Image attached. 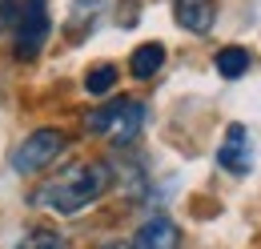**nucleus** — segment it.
I'll use <instances>...</instances> for the list:
<instances>
[{
	"label": "nucleus",
	"mask_w": 261,
	"mask_h": 249,
	"mask_svg": "<svg viewBox=\"0 0 261 249\" xmlns=\"http://www.w3.org/2000/svg\"><path fill=\"white\" fill-rule=\"evenodd\" d=\"M109 185H113V169L105 161H76V165L61 169L57 177H48L36 189L33 201L61 217H72V213H85L89 205H97L109 193Z\"/></svg>",
	"instance_id": "nucleus-1"
},
{
	"label": "nucleus",
	"mask_w": 261,
	"mask_h": 249,
	"mask_svg": "<svg viewBox=\"0 0 261 249\" xmlns=\"http://www.w3.org/2000/svg\"><path fill=\"white\" fill-rule=\"evenodd\" d=\"M85 129H89L93 137H105L109 145L125 149V145H133V141L141 137V129H145V105H141V101H129V96L109 101V105H100V109H93V113L85 117Z\"/></svg>",
	"instance_id": "nucleus-2"
},
{
	"label": "nucleus",
	"mask_w": 261,
	"mask_h": 249,
	"mask_svg": "<svg viewBox=\"0 0 261 249\" xmlns=\"http://www.w3.org/2000/svg\"><path fill=\"white\" fill-rule=\"evenodd\" d=\"M65 149H68V137L61 133V129H36V133H29V137L16 145L12 169H16L20 177H33V173H40V169H48Z\"/></svg>",
	"instance_id": "nucleus-3"
},
{
	"label": "nucleus",
	"mask_w": 261,
	"mask_h": 249,
	"mask_svg": "<svg viewBox=\"0 0 261 249\" xmlns=\"http://www.w3.org/2000/svg\"><path fill=\"white\" fill-rule=\"evenodd\" d=\"M48 40V0H24L16 8V57L36 61Z\"/></svg>",
	"instance_id": "nucleus-4"
},
{
	"label": "nucleus",
	"mask_w": 261,
	"mask_h": 249,
	"mask_svg": "<svg viewBox=\"0 0 261 249\" xmlns=\"http://www.w3.org/2000/svg\"><path fill=\"white\" fill-rule=\"evenodd\" d=\"M217 165L233 173V177H245L253 169V141H249V129L245 124H229L225 129V141L217 149Z\"/></svg>",
	"instance_id": "nucleus-5"
},
{
	"label": "nucleus",
	"mask_w": 261,
	"mask_h": 249,
	"mask_svg": "<svg viewBox=\"0 0 261 249\" xmlns=\"http://www.w3.org/2000/svg\"><path fill=\"white\" fill-rule=\"evenodd\" d=\"M129 245L133 249H177L181 245V229L169 217H149L137 229V237H133Z\"/></svg>",
	"instance_id": "nucleus-6"
},
{
	"label": "nucleus",
	"mask_w": 261,
	"mask_h": 249,
	"mask_svg": "<svg viewBox=\"0 0 261 249\" xmlns=\"http://www.w3.org/2000/svg\"><path fill=\"white\" fill-rule=\"evenodd\" d=\"M213 12H217L213 0H173V16H177V24L189 29V32H197V36H205V32L213 29Z\"/></svg>",
	"instance_id": "nucleus-7"
},
{
	"label": "nucleus",
	"mask_w": 261,
	"mask_h": 249,
	"mask_svg": "<svg viewBox=\"0 0 261 249\" xmlns=\"http://www.w3.org/2000/svg\"><path fill=\"white\" fill-rule=\"evenodd\" d=\"M165 64V44H157V40H149V44H137L129 57V72L137 77V81H149V77H157Z\"/></svg>",
	"instance_id": "nucleus-8"
},
{
	"label": "nucleus",
	"mask_w": 261,
	"mask_h": 249,
	"mask_svg": "<svg viewBox=\"0 0 261 249\" xmlns=\"http://www.w3.org/2000/svg\"><path fill=\"white\" fill-rule=\"evenodd\" d=\"M213 68H217L225 81H237V77H245V72L253 68V57H249V48H241V44H225V48L213 57Z\"/></svg>",
	"instance_id": "nucleus-9"
},
{
	"label": "nucleus",
	"mask_w": 261,
	"mask_h": 249,
	"mask_svg": "<svg viewBox=\"0 0 261 249\" xmlns=\"http://www.w3.org/2000/svg\"><path fill=\"white\" fill-rule=\"evenodd\" d=\"M117 64H97V68H89V77H85V93L89 96H109L117 89Z\"/></svg>",
	"instance_id": "nucleus-10"
},
{
	"label": "nucleus",
	"mask_w": 261,
	"mask_h": 249,
	"mask_svg": "<svg viewBox=\"0 0 261 249\" xmlns=\"http://www.w3.org/2000/svg\"><path fill=\"white\" fill-rule=\"evenodd\" d=\"M16 249H68L65 237L57 233V229H29L20 241H16Z\"/></svg>",
	"instance_id": "nucleus-11"
},
{
	"label": "nucleus",
	"mask_w": 261,
	"mask_h": 249,
	"mask_svg": "<svg viewBox=\"0 0 261 249\" xmlns=\"http://www.w3.org/2000/svg\"><path fill=\"white\" fill-rule=\"evenodd\" d=\"M109 0H72V12H68V29H85V24H93L100 16V8H105Z\"/></svg>",
	"instance_id": "nucleus-12"
},
{
	"label": "nucleus",
	"mask_w": 261,
	"mask_h": 249,
	"mask_svg": "<svg viewBox=\"0 0 261 249\" xmlns=\"http://www.w3.org/2000/svg\"><path fill=\"white\" fill-rule=\"evenodd\" d=\"M16 8H20V0H0V36H4V29L16 20Z\"/></svg>",
	"instance_id": "nucleus-13"
},
{
	"label": "nucleus",
	"mask_w": 261,
	"mask_h": 249,
	"mask_svg": "<svg viewBox=\"0 0 261 249\" xmlns=\"http://www.w3.org/2000/svg\"><path fill=\"white\" fill-rule=\"evenodd\" d=\"M100 249H133L129 241H109V245H100Z\"/></svg>",
	"instance_id": "nucleus-14"
}]
</instances>
